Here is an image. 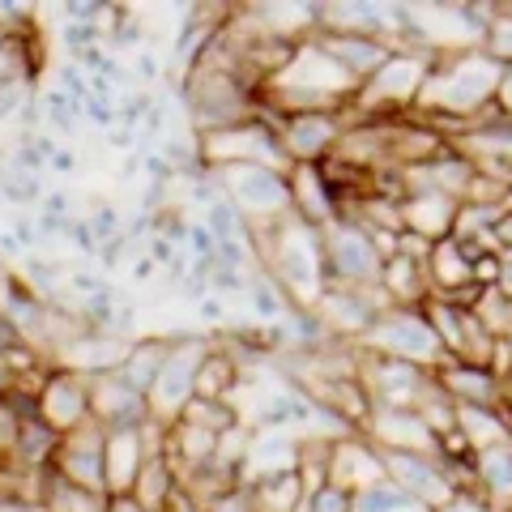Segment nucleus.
I'll return each instance as SVG.
<instances>
[{
    "instance_id": "1",
    "label": "nucleus",
    "mask_w": 512,
    "mask_h": 512,
    "mask_svg": "<svg viewBox=\"0 0 512 512\" xmlns=\"http://www.w3.org/2000/svg\"><path fill=\"white\" fill-rule=\"evenodd\" d=\"M184 107L192 120V137H210V133H222V128L256 120L261 90L214 60H197V69L184 82Z\"/></svg>"
},
{
    "instance_id": "2",
    "label": "nucleus",
    "mask_w": 512,
    "mask_h": 512,
    "mask_svg": "<svg viewBox=\"0 0 512 512\" xmlns=\"http://www.w3.org/2000/svg\"><path fill=\"white\" fill-rule=\"evenodd\" d=\"M431 64H436V56L397 47V52L355 90L350 116H359V120H393V116H402V111H414V103H419V94L427 86Z\"/></svg>"
},
{
    "instance_id": "3",
    "label": "nucleus",
    "mask_w": 512,
    "mask_h": 512,
    "mask_svg": "<svg viewBox=\"0 0 512 512\" xmlns=\"http://www.w3.org/2000/svg\"><path fill=\"white\" fill-rule=\"evenodd\" d=\"M210 171V167H205ZM214 184L218 197L248 222V227H265L291 214V171L265 167V163H231V167H214Z\"/></svg>"
},
{
    "instance_id": "4",
    "label": "nucleus",
    "mask_w": 512,
    "mask_h": 512,
    "mask_svg": "<svg viewBox=\"0 0 512 512\" xmlns=\"http://www.w3.org/2000/svg\"><path fill=\"white\" fill-rule=\"evenodd\" d=\"M363 355H380V359H397L410 367H423V372H436L444 363V346L431 329V320L423 316V308H384L376 316V325L355 342Z\"/></svg>"
},
{
    "instance_id": "5",
    "label": "nucleus",
    "mask_w": 512,
    "mask_h": 512,
    "mask_svg": "<svg viewBox=\"0 0 512 512\" xmlns=\"http://www.w3.org/2000/svg\"><path fill=\"white\" fill-rule=\"evenodd\" d=\"M210 350H214L210 338H201V333H180V338H171V355L146 393L154 423H163V427L180 423V414L188 410L192 397H197V372H201V363Z\"/></svg>"
},
{
    "instance_id": "6",
    "label": "nucleus",
    "mask_w": 512,
    "mask_h": 512,
    "mask_svg": "<svg viewBox=\"0 0 512 512\" xmlns=\"http://www.w3.org/2000/svg\"><path fill=\"white\" fill-rule=\"evenodd\" d=\"M355 380H359V389L367 393V402L372 406L423 410L431 397L440 393L436 372H423V367H410V363H397V359H380V355H363V350H359Z\"/></svg>"
},
{
    "instance_id": "7",
    "label": "nucleus",
    "mask_w": 512,
    "mask_h": 512,
    "mask_svg": "<svg viewBox=\"0 0 512 512\" xmlns=\"http://www.w3.org/2000/svg\"><path fill=\"white\" fill-rule=\"evenodd\" d=\"M320 256H325V282L329 286H380L384 256L376 252L372 235L359 222L338 218L320 231Z\"/></svg>"
},
{
    "instance_id": "8",
    "label": "nucleus",
    "mask_w": 512,
    "mask_h": 512,
    "mask_svg": "<svg viewBox=\"0 0 512 512\" xmlns=\"http://www.w3.org/2000/svg\"><path fill=\"white\" fill-rule=\"evenodd\" d=\"M359 436L380 448V453H419V457H440V436L419 410L406 406H372L367 419L359 423Z\"/></svg>"
},
{
    "instance_id": "9",
    "label": "nucleus",
    "mask_w": 512,
    "mask_h": 512,
    "mask_svg": "<svg viewBox=\"0 0 512 512\" xmlns=\"http://www.w3.org/2000/svg\"><path fill=\"white\" fill-rule=\"evenodd\" d=\"M384 461V474L393 478L402 491H410L414 500H419L423 508L431 512H444L448 504L457 500V483H453V474L444 470V461L440 457H419V453H380Z\"/></svg>"
},
{
    "instance_id": "10",
    "label": "nucleus",
    "mask_w": 512,
    "mask_h": 512,
    "mask_svg": "<svg viewBox=\"0 0 512 512\" xmlns=\"http://www.w3.org/2000/svg\"><path fill=\"white\" fill-rule=\"evenodd\" d=\"M52 474L64 478V483L107 495V474H103V427L99 423H82L69 436H60L56 457H52Z\"/></svg>"
},
{
    "instance_id": "11",
    "label": "nucleus",
    "mask_w": 512,
    "mask_h": 512,
    "mask_svg": "<svg viewBox=\"0 0 512 512\" xmlns=\"http://www.w3.org/2000/svg\"><path fill=\"white\" fill-rule=\"evenodd\" d=\"M35 414L56 431V436H69V431L90 423V376H77V372H64V367H52L47 380L39 384Z\"/></svg>"
},
{
    "instance_id": "12",
    "label": "nucleus",
    "mask_w": 512,
    "mask_h": 512,
    "mask_svg": "<svg viewBox=\"0 0 512 512\" xmlns=\"http://www.w3.org/2000/svg\"><path fill=\"white\" fill-rule=\"evenodd\" d=\"M90 419L103 431H124V427H141L150 419L146 393H137L120 372L107 376H90Z\"/></svg>"
},
{
    "instance_id": "13",
    "label": "nucleus",
    "mask_w": 512,
    "mask_h": 512,
    "mask_svg": "<svg viewBox=\"0 0 512 512\" xmlns=\"http://www.w3.org/2000/svg\"><path fill=\"white\" fill-rule=\"evenodd\" d=\"M376 478H384L380 448H372L363 436H342L329 444V474L325 483H333L346 495H359L363 487H372Z\"/></svg>"
},
{
    "instance_id": "14",
    "label": "nucleus",
    "mask_w": 512,
    "mask_h": 512,
    "mask_svg": "<svg viewBox=\"0 0 512 512\" xmlns=\"http://www.w3.org/2000/svg\"><path fill=\"white\" fill-rule=\"evenodd\" d=\"M436 384H440V393H444L453 406H491V410H500V402H504L500 376H495L491 367H474V363H453V359H444V363L436 367Z\"/></svg>"
},
{
    "instance_id": "15",
    "label": "nucleus",
    "mask_w": 512,
    "mask_h": 512,
    "mask_svg": "<svg viewBox=\"0 0 512 512\" xmlns=\"http://www.w3.org/2000/svg\"><path fill=\"white\" fill-rule=\"evenodd\" d=\"M470 495H478L491 512H508L512 508V440L478 448L470 457Z\"/></svg>"
},
{
    "instance_id": "16",
    "label": "nucleus",
    "mask_w": 512,
    "mask_h": 512,
    "mask_svg": "<svg viewBox=\"0 0 512 512\" xmlns=\"http://www.w3.org/2000/svg\"><path fill=\"white\" fill-rule=\"evenodd\" d=\"M397 210H402V231L427 239V244H440V239H448L457 227L461 201L436 197V192H414V197L397 201Z\"/></svg>"
},
{
    "instance_id": "17",
    "label": "nucleus",
    "mask_w": 512,
    "mask_h": 512,
    "mask_svg": "<svg viewBox=\"0 0 512 512\" xmlns=\"http://www.w3.org/2000/svg\"><path fill=\"white\" fill-rule=\"evenodd\" d=\"M320 52H325L338 69L350 77L355 86H363L384 60H389L397 47L393 43H380V39H355V35H316Z\"/></svg>"
},
{
    "instance_id": "18",
    "label": "nucleus",
    "mask_w": 512,
    "mask_h": 512,
    "mask_svg": "<svg viewBox=\"0 0 512 512\" xmlns=\"http://www.w3.org/2000/svg\"><path fill=\"white\" fill-rule=\"evenodd\" d=\"M295 466H299V436H291V431H252V448H248V461H244L239 483L269 478V474H286Z\"/></svg>"
},
{
    "instance_id": "19",
    "label": "nucleus",
    "mask_w": 512,
    "mask_h": 512,
    "mask_svg": "<svg viewBox=\"0 0 512 512\" xmlns=\"http://www.w3.org/2000/svg\"><path fill=\"white\" fill-rule=\"evenodd\" d=\"M239 491H244V500H248L252 512H295L303 504V495H308L295 470L252 478V483H239Z\"/></svg>"
},
{
    "instance_id": "20",
    "label": "nucleus",
    "mask_w": 512,
    "mask_h": 512,
    "mask_svg": "<svg viewBox=\"0 0 512 512\" xmlns=\"http://www.w3.org/2000/svg\"><path fill=\"white\" fill-rule=\"evenodd\" d=\"M167 355H171V338H137V342H128V355L116 372L133 384L137 393H150V384L163 372Z\"/></svg>"
},
{
    "instance_id": "21",
    "label": "nucleus",
    "mask_w": 512,
    "mask_h": 512,
    "mask_svg": "<svg viewBox=\"0 0 512 512\" xmlns=\"http://www.w3.org/2000/svg\"><path fill=\"white\" fill-rule=\"evenodd\" d=\"M457 436L478 453V448L512 440V427H508L504 414L491 410V406H457Z\"/></svg>"
},
{
    "instance_id": "22",
    "label": "nucleus",
    "mask_w": 512,
    "mask_h": 512,
    "mask_svg": "<svg viewBox=\"0 0 512 512\" xmlns=\"http://www.w3.org/2000/svg\"><path fill=\"white\" fill-rule=\"evenodd\" d=\"M39 508L43 512H107V495H94V491H82L73 483H64L47 470L43 478V495H39Z\"/></svg>"
},
{
    "instance_id": "23",
    "label": "nucleus",
    "mask_w": 512,
    "mask_h": 512,
    "mask_svg": "<svg viewBox=\"0 0 512 512\" xmlns=\"http://www.w3.org/2000/svg\"><path fill=\"white\" fill-rule=\"evenodd\" d=\"M350 512H431V508H423L410 491H402L389 474H384V478H376L372 487H363V491L355 495Z\"/></svg>"
},
{
    "instance_id": "24",
    "label": "nucleus",
    "mask_w": 512,
    "mask_h": 512,
    "mask_svg": "<svg viewBox=\"0 0 512 512\" xmlns=\"http://www.w3.org/2000/svg\"><path fill=\"white\" fill-rule=\"evenodd\" d=\"M180 419L192 423V427L214 431V436H222V431L239 427V406H235V402H210V397H192Z\"/></svg>"
},
{
    "instance_id": "25",
    "label": "nucleus",
    "mask_w": 512,
    "mask_h": 512,
    "mask_svg": "<svg viewBox=\"0 0 512 512\" xmlns=\"http://www.w3.org/2000/svg\"><path fill=\"white\" fill-rule=\"evenodd\" d=\"M0 197L9 205H39L43 184H39V175H5V180H0Z\"/></svg>"
},
{
    "instance_id": "26",
    "label": "nucleus",
    "mask_w": 512,
    "mask_h": 512,
    "mask_svg": "<svg viewBox=\"0 0 512 512\" xmlns=\"http://www.w3.org/2000/svg\"><path fill=\"white\" fill-rule=\"evenodd\" d=\"M26 103H30L26 82H0V124L18 120L22 111H26Z\"/></svg>"
},
{
    "instance_id": "27",
    "label": "nucleus",
    "mask_w": 512,
    "mask_h": 512,
    "mask_svg": "<svg viewBox=\"0 0 512 512\" xmlns=\"http://www.w3.org/2000/svg\"><path fill=\"white\" fill-rule=\"evenodd\" d=\"M350 504H355V495L338 491L333 483L308 491V508H312V512H350Z\"/></svg>"
},
{
    "instance_id": "28",
    "label": "nucleus",
    "mask_w": 512,
    "mask_h": 512,
    "mask_svg": "<svg viewBox=\"0 0 512 512\" xmlns=\"http://www.w3.org/2000/svg\"><path fill=\"white\" fill-rule=\"evenodd\" d=\"M495 107H500L504 120H512V64H504V73H500V86H495Z\"/></svg>"
},
{
    "instance_id": "29",
    "label": "nucleus",
    "mask_w": 512,
    "mask_h": 512,
    "mask_svg": "<svg viewBox=\"0 0 512 512\" xmlns=\"http://www.w3.org/2000/svg\"><path fill=\"white\" fill-rule=\"evenodd\" d=\"M201 512H252V508H248V500H244V491L235 487L231 495H222V500H214L210 508H201Z\"/></svg>"
},
{
    "instance_id": "30",
    "label": "nucleus",
    "mask_w": 512,
    "mask_h": 512,
    "mask_svg": "<svg viewBox=\"0 0 512 512\" xmlns=\"http://www.w3.org/2000/svg\"><path fill=\"white\" fill-rule=\"evenodd\" d=\"M201 320H210V325H222V320H227V308H222L214 295H205V299H201Z\"/></svg>"
},
{
    "instance_id": "31",
    "label": "nucleus",
    "mask_w": 512,
    "mask_h": 512,
    "mask_svg": "<svg viewBox=\"0 0 512 512\" xmlns=\"http://www.w3.org/2000/svg\"><path fill=\"white\" fill-rule=\"evenodd\" d=\"M107 512H146L133 495H107Z\"/></svg>"
},
{
    "instance_id": "32",
    "label": "nucleus",
    "mask_w": 512,
    "mask_h": 512,
    "mask_svg": "<svg viewBox=\"0 0 512 512\" xmlns=\"http://www.w3.org/2000/svg\"><path fill=\"white\" fill-rule=\"evenodd\" d=\"M47 167H52V171H60V175H64V171H73V167H77V158H73L69 150H56L52 158H47Z\"/></svg>"
},
{
    "instance_id": "33",
    "label": "nucleus",
    "mask_w": 512,
    "mask_h": 512,
    "mask_svg": "<svg viewBox=\"0 0 512 512\" xmlns=\"http://www.w3.org/2000/svg\"><path fill=\"white\" fill-rule=\"evenodd\" d=\"M154 269H158V265H154V261H150V256H146V261H137V269H133V278H137V282H146V278L154 274Z\"/></svg>"
},
{
    "instance_id": "34",
    "label": "nucleus",
    "mask_w": 512,
    "mask_h": 512,
    "mask_svg": "<svg viewBox=\"0 0 512 512\" xmlns=\"http://www.w3.org/2000/svg\"><path fill=\"white\" fill-rule=\"evenodd\" d=\"M0 205H5V197H0Z\"/></svg>"
},
{
    "instance_id": "35",
    "label": "nucleus",
    "mask_w": 512,
    "mask_h": 512,
    "mask_svg": "<svg viewBox=\"0 0 512 512\" xmlns=\"http://www.w3.org/2000/svg\"><path fill=\"white\" fill-rule=\"evenodd\" d=\"M508 427H512V423H508Z\"/></svg>"
}]
</instances>
